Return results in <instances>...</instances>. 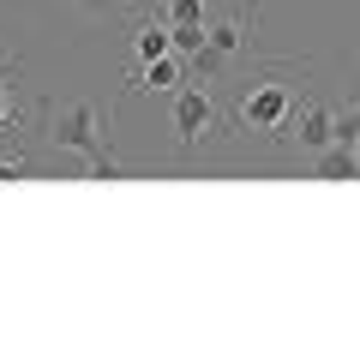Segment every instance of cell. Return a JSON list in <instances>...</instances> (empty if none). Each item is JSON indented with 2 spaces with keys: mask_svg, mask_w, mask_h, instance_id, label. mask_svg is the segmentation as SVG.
<instances>
[{
  "mask_svg": "<svg viewBox=\"0 0 360 360\" xmlns=\"http://www.w3.org/2000/svg\"><path fill=\"white\" fill-rule=\"evenodd\" d=\"M295 84H276V78H258V84H246L240 96V127L252 132H270V139H283L288 120H295Z\"/></svg>",
  "mask_w": 360,
  "mask_h": 360,
  "instance_id": "obj_1",
  "label": "cell"
},
{
  "mask_svg": "<svg viewBox=\"0 0 360 360\" xmlns=\"http://www.w3.org/2000/svg\"><path fill=\"white\" fill-rule=\"evenodd\" d=\"M49 139L60 150H72V156H96L103 150V115H96V103H84V96L60 103L49 115Z\"/></svg>",
  "mask_w": 360,
  "mask_h": 360,
  "instance_id": "obj_2",
  "label": "cell"
},
{
  "mask_svg": "<svg viewBox=\"0 0 360 360\" xmlns=\"http://www.w3.org/2000/svg\"><path fill=\"white\" fill-rule=\"evenodd\" d=\"M283 144H300V150L319 156L324 144H336V108L324 103V96H307V103H295V120H288Z\"/></svg>",
  "mask_w": 360,
  "mask_h": 360,
  "instance_id": "obj_3",
  "label": "cell"
},
{
  "mask_svg": "<svg viewBox=\"0 0 360 360\" xmlns=\"http://www.w3.org/2000/svg\"><path fill=\"white\" fill-rule=\"evenodd\" d=\"M210 120H217L210 90L198 84V78H186V84L174 90V139H180V144H198V139L210 132Z\"/></svg>",
  "mask_w": 360,
  "mask_h": 360,
  "instance_id": "obj_4",
  "label": "cell"
},
{
  "mask_svg": "<svg viewBox=\"0 0 360 360\" xmlns=\"http://www.w3.org/2000/svg\"><path fill=\"white\" fill-rule=\"evenodd\" d=\"M193 78L186 54H162V60H139L132 66V90H180Z\"/></svg>",
  "mask_w": 360,
  "mask_h": 360,
  "instance_id": "obj_5",
  "label": "cell"
},
{
  "mask_svg": "<svg viewBox=\"0 0 360 360\" xmlns=\"http://www.w3.org/2000/svg\"><path fill=\"white\" fill-rule=\"evenodd\" d=\"M162 54H174L168 18H139V25H132V60H162Z\"/></svg>",
  "mask_w": 360,
  "mask_h": 360,
  "instance_id": "obj_6",
  "label": "cell"
},
{
  "mask_svg": "<svg viewBox=\"0 0 360 360\" xmlns=\"http://www.w3.org/2000/svg\"><path fill=\"white\" fill-rule=\"evenodd\" d=\"M319 180H360V150H348V144H324V150H319Z\"/></svg>",
  "mask_w": 360,
  "mask_h": 360,
  "instance_id": "obj_7",
  "label": "cell"
},
{
  "mask_svg": "<svg viewBox=\"0 0 360 360\" xmlns=\"http://www.w3.org/2000/svg\"><path fill=\"white\" fill-rule=\"evenodd\" d=\"M240 37H246L240 18H217V25H210V49L217 54H240Z\"/></svg>",
  "mask_w": 360,
  "mask_h": 360,
  "instance_id": "obj_8",
  "label": "cell"
},
{
  "mask_svg": "<svg viewBox=\"0 0 360 360\" xmlns=\"http://www.w3.org/2000/svg\"><path fill=\"white\" fill-rule=\"evenodd\" d=\"M168 30H174V54H186V60H193V54L210 42V30H205V25H168Z\"/></svg>",
  "mask_w": 360,
  "mask_h": 360,
  "instance_id": "obj_9",
  "label": "cell"
},
{
  "mask_svg": "<svg viewBox=\"0 0 360 360\" xmlns=\"http://www.w3.org/2000/svg\"><path fill=\"white\" fill-rule=\"evenodd\" d=\"M162 18L168 25H205V0H168Z\"/></svg>",
  "mask_w": 360,
  "mask_h": 360,
  "instance_id": "obj_10",
  "label": "cell"
},
{
  "mask_svg": "<svg viewBox=\"0 0 360 360\" xmlns=\"http://www.w3.org/2000/svg\"><path fill=\"white\" fill-rule=\"evenodd\" d=\"M120 174H127V168H120V162H115V156H108V150L84 156V180H120Z\"/></svg>",
  "mask_w": 360,
  "mask_h": 360,
  "instance_id": "obj_11",
  "label": "cell"
},
{
  "mask_svg": "<svg viewBox=\"0 0 360 360\" xmlns=\"http://www.w3.org/2000/svg\"><path fill=\"white\" fill-rule=\"evenodd\" d=\"M336 144H348V150H360V108H348V115H336Z\"/></svg>",
  "mask_w": 360,
  "mask_h": 360,
  "instance_id": "obj_12",
  "label": "cell"
},
{
  "mask_svg": "<svg viewBox=\"0 0 360 360\" xmlns=\"http://www.w3.org/2000/svg\"><path fill=\"white\" fill-rule=\"evenodd\" d=\"M25 168H30L25 156H0V180H25Z\"/></svg>",
  "mask_w": 360,
  "mask_h": 360,
  "instance_id": "obj_13",
  "label": "cell"
},
{
  "mask_svg": "<svg viewBox=\"0 0 360 360\" xmlns=\"http://www.w3.org/2000/svg\"><path fill=\"white\" fill-rule=\"evenodd\" d=\"M6 120H13V90L0 84V127H6Z\"/></svg>",
  "mask_w": 360,
  "mask_h": 360,
  "instance_id": "obj_14",
  "label": "cell"
},
{
  "mask_svg": "<svg viewBox=\"0 0 360 360\" xmlns=\"http://www.w3.org/2000/svg\"><path fill=\"white\" fill-rule=\"evenodd\" d=\"M78 6H84V13H115L120 0H78Z\"/></svg>",
  "mask_w": 360,
  "mask_h": 360,
  "instance_id": "obj_15",
  "label": "cell"
}]
</instances>
